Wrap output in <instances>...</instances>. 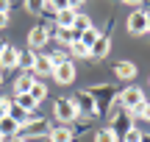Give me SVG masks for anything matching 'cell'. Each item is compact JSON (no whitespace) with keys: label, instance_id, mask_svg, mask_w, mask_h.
Wrapping results in <instances>:
<instances>
[{"label":"cell","instance_id":"6da1fadb","mask_svg":"<svg viewBox=\"0 0 150 142\" xmlns=\"http://www.w3.org/2000/svg\"><path fill=\"white\" fill-rule=\"evenodd\" d=\"M53 114L56 120H59V126H67V123H72L75 117H78V106H75L72 98H59L53 106Z\"/></svg>","mask_w":150,"mask_h":142},{"label":"cell","instance_id":"7a4b0ae2","mask_svg":"<svg viewBox=\"0 0 150 142\" xmlns=\"http://www.w3.org/2000/svg\"><path fill=\"white\" fill-rule=\"evenodd\" d=\"M120 103H122V109L128 111V114H134V111L145 103V92H142L139 87H128V89L120 92Z\"/></svg>","mask_w":150,"mask_h":142},{"label":"cell","instance_id":"3957f363","mask_svg":"<svg viewBox=\"0 0 150 142\" xmlns=\"http://www.w3.org/2000/svg\"><path fill=\"white\" fill-rule=\"evenodd\" d=\"M125 28H128V33H134V36L147 33V11H142V9L131 11L128 20H125Z\"/></svg>","mask_w":150,"mask_h":142},{"label":"cell","instance_id":"277c9868","mask_svg":"<svg viewBox=\"0 0 150 142\" xmlns=\"http://www.w3.org/2000/svg\"><path fill=\"white\" fill-rule=\"evenodd\" d=\"M72 100H75V106H78V114L83 111L86 117H95L97 111H100V106H97V100L92 98L89 92H78V95L72 98Z\"/></svg>","mask_w":150,"mask_h":142},{"label":"cell","instance_id":"5b68a950","mask_svg":"<svg viewBox=\"0 0 150 142\" xmlns=\"http://www.w3.org/2000/svg\"><path fill=\"white\" fill-rule=\"evenodd\" d=\"M47 131H50V123L42 120V117H39V120H28V123H22V126L17 128V134L25 137V139H28V134H47Z\"/></svg>","mask_w":150,"mask_h":142},{"label":"cell","instance_id":"8992f818","mask_svg":"<svg viewBox=\"0 0 150 142\" xmlns=\"http://www.w3.org/2000/svg\"><path fill=\"white\" fill-rule=\"evenodd\" d=\"M108 53H111V39L106 33H100V39L89 48V59H106Z\"/></svg>","mask_w":150,"mask_h":142},{"label":"cell","instance_id":"52a82bcc","mask_svg":"<svg viewBox=\"0 0 150 142\" xmlns=\"http://www.w3.org/2000/svg\"><path fill=\"white\" fill-rule=\"evenodd\" d=\"M47 39H50V33H47V28H42V25L31 28V33H28V45H31V50L45 48V45H47Z\"/></svg>","mask_w":150,"mask_h":142},{"label":"cell","instance_id":"ba28073f","mask_svg":"<svg viewBox=\"0 0 150 142\" xmlns=\"http://www.w3.org/2000/svg\"><path fill=\"white\" fill-rule=\"evenodd\" d=\"M17 59H20V50H17L14 45H6L3 53H0V70H11V67H17Z\"/></svg>","mask_w":150,"mask_h":142},{"label":"cell","instance_id":"9c48e42d","mask_svg":"<svg viewBox=\"0 0 150 142\" xmlns=\"http://www.w3.org/2000/svg\"><path fill=\"white\" fill-rule=\"evenodd\" d=\"M53 78L59 84H72L75 81V64H72V61H67V64L56 67V70H53Z\"/></svg>","mask_w":150,"mask_h":142},{"label":"cell","instance_id":"30bf717a","mask_svg":"<svg viewBox=\"0 0 150 142\" xmlns=\"http://www.w3.org/2000/svg\"><path fill=\"white\" fill-rule=\"evenodd\" d=\"M114 75H117L120 81H134L136 78V64L134 61H120V64L114 67Z\"/></svg>","mask_w":150,"mask_h":142},{"label":"cell","instance_id":"8fae6325","mask_svg":"<svg viewBox=\"0 0 150 142\" xmlns=\"http://www.w3.org/2000/svg\"><path fill=\"white\" fill-rule=\"evenodd\" d=\"M47 142H72V131L67 126H50Z\"/></svg>","mask_w":150,"mask_h":142},{"label":"cell","instance_id":"7c38bea8","mask_svg":"<svg viewBox=\"0 0 150 142\" xmlns=\"http://www.w3.org/2000/svg\"><path fill=\"white\" fill-rule=\"evenodd\" d=\"M33 72H36V75H53V64H50V56L36 53V61H33Z\"/></svg>","mask_w":150,"mask_h":142},{"label":"cell","instance_id":"4fadbf2b","mask_svg":"<svg viewBox=\"0 0 150 142\" xmlns=\"http://www.w3.org/2000/svg\"><path fill=\"white\" fill-rule=\"evenodd\" d=\"M33 84H36V78H33L31 72L20 75V78L14 81V95H28V92H31V87H33Z\"/></svg>","mask_w":150,"mask_h":142},{"label":"cell","instance_id":"5bb4252c","mask_svg":"<svg viewBox=\"0 0 150 142\" xmlns=\"http://www.w3.org/2000/svg\"><path fill=\"white\" fill-rule=\"evenodd\" d=\"M75 17H78V11L61 9L59 14H56V25H59V28H72V25H75Z\"/></svg>","mask_w":150,"mask_h":142},{"label":"cell","instance_id":"9a60e30c","mask_svg":"<svg viewBox=\"0 0 150 142\" xmlns=\"http://www.w3.org/2000/svg\"><path fill=\"white\" fill-rule=\"evenodd\" d=\"M33 61H36V50H20V59H17V67L33 72Z\"/></svg>","mask_w":150,"mask_h":142},{"label":"cell","instance_id":"2e32d148","mask_svg":"<svg viewBox=\"0 0 150 142\" xmlns=\"http://www.w3.org/2000/svg\"><path fill=\"white\" fill-rule=\"evenodd\" d=\"M95 142H120V134H117L114 126H106V128H100L95 134Z\"/></svg>","mask_w":150,"mask_h":142},{"label":"cell","instance_id":"e0dca14e","mask_svg":"<svg viewBox=\"0 0 150 142\" xmlns=\"http://www.w3.org/2000/svg\"><path fill=\"white\" fill-rule=\"evenodd\" d=\"M8 117H11V120L17 123V126H22V123H28V120H31V111L20 109L17 103H11V106H8Z\"/></svg>","mask_w":150,"mask_h":142},{"label":"cell","instance_id":"ac0fdd59","mask_svg":"<svg viewBox=\"0 0 150 142\" xmlns=\"http://www.w3.org/2000/svg\"><path fill=\"white\" fill-rule=\"evenodd\" d=\"M56 39H59L61 45H72V42H78V33H75L72 28H59L56 25Z\"/></svg>","mask_w":150,"mask_h":142},{"label":"cell","instance_id":"d6986e66","mask_svg":"<svg viewBox=\"0 0 150 142\" xmlns=\"http://www.w3.org/2000/svg\"><path fill=\"white\" fill-rule=\"evenodd\" d=\"M17 128H20V126H17V123L11 120L8 114L0 120V134H3V137H8V134H11V137H17Z\"/></svg>","mask_w":150,"mask_h":142},{"label":"cell","instance_id":"ffe728a7","mask_svg":"<svg viewBox=\"0 0 150 142\" xmlns=\"http://www.w3.org/2000/svg\"><path fill=\"white\" fill-rule=\"evenodd\" d=\"M89 28H95V25H92V20H89L86 14H81V11H78V17H75V25H72V31H75V33H83V31H89Z\"/></svg>","mask_w":150,"mask_h":142},{"label":"cell","instance_id":"44dd1931","mask_svg":"<svg viewBox=\"0 0 150 142\" xmlns=\"http://www.w3.org/2000/svg\"><path fill=\"white\" fill-rule=\"evenodd\" d=\"M14 98H17V100H14V103H17V106H20V109H25V111H33V109H36V106H39V103H36V100H33V98H31V95H14Z\"/></svg>","mask_w":150,"mask_h":142},{"label":"cell","instance_id":"7402d4cb","mask_svg":"<svg viewBox=\"0 0 150 142\" xmlns=\"http://www.w3.org/2000/svg\"><path fill=\"white\" fill-rule=\"evenodd\" d=\"M78 39H81V42L86 45V48H92V45H95L97 39H100V31H97V28H89V31H83V33H78Z\"/></svg>","mask_w":150,"mask_h":142},{"label":"cell","instance_id":"603a6c76","mask_svg":"<svg viewBox=\"0 0 150 142\" xmlns=\"http://www.w3.org/2000/svg\"><path fill=\"white\" fill-rule=\"evenodd\" d=\"M28 95H31V98L36 100V103H42V100L47 98V87H45L42 81H36V84H33V87H31V92H28Z\"/></svg>","mask_w":150,"mask_h":142},{"label":"cell","instance_id":"cb8c5ba5","mask_svg":"<svg viewBox=\"0 0 150 142\" xmlns=\"http://www.w3.org/2000/svg\"><path fill=\"white\" fill-rule=\"evenodd\" d=\"M139 139H142V131H139V128H134V126H131V128H125L122 142H139Z\"/></svg>","mask_w":150,"mask_h":142},{"label":"cell","instance_id":"d4e9b609","mask_svg":"<svg viewBox=\"0 0 150 142\" xmlns=\"http://www.w3.org/2000/svg\"><path fill=\"white\" fill-rule=\"evenodd\" d=\"M25 9L31 11V14H42V9H45V0H25Z\"/></svg>","mask_w":150,"mask_h":142},{"label":"cell","instance_id":"484cf974","mask_svg":"<svg viewBox=\"0 0 150 142\" xmlns=\"http://www.w3.org/2000/svg\"><path fill=\"white\" fill-rule=\"evenodd\" d=\"M67 61H70V59H67L61 50H59V53H50V64H53V70H56V67H61V64H67Z\"/></svg>","mask_w":150,"mask_h":142},{"label":"cell","instance_id":"4316f807","mask_svg":"<svg viewBox=\"0 0 150 142\" xmlns=\"http://www.w3.org/2000/svg\"><path fill=\"white\" fill-rule=\"evenodd\" d=\"M70 48H72V53H75V56H89V48H86L81 39H78V42H72Z\"/></svg>","mask_w":150,"mask_h":142},{"label":"cell","instance_id":"83f0119b","mask_svg":"<svg viewBox=\"0 0 150 142\" xmlns=\"http://www.w3.org/2000/svg\"><path fill=\"white\" fill-rule=\"evenodd\" d=\"M134 117H142V120H150V103H147V100H145V103H142L139 109L134 111Z\"/></svg>","mask_w":150,"mask_h":142},{"label":"cell","instance_id":"f1b7e54d","mask_svg":"<svg viewBox=\"0 0 150 142\" xmlns=\"http://www.w3.org/2000/svg\"><path fill=\"white\" fill-rule=\"evenodd\" d=\"M8 106H11V100H8V98H0V120L8 114Z\"/></svg>","mask_w":150,"mask_h":142},{"label":"cell","instance_id":"f546056e","mask_svg":"<svg viewBox=\"0 0 150 142\" xmlns=\"http://www.w3.org/2000/svg\"><path fill=\"white\" fill-rule=\"evenodd\" d=\"M11 11V0H0V14H8Z\"/></svg>","mask_w":150,"mask_h":142},{"label":"cell","instance_id":"4dcf8cb0","mask_svg":"<svg viewBox=\"0 0 150 142\" xmlns=\"http://www.w3.org/2000/svg\"><path fill=\"white\" fill-rule=\"evenodd\" d=\"M81 6H83V0H67V9H72V11H78Z\"/></svg>","mask_w":150,"mask_h":142},{"label":"cell","instance_id":"1f68e13d","mask_svg":"<svg viewBox=\"0 0 150 142\" xmlns=\"http://www.w3.org/2000/svg\"><path fill=\"white\" fill-rule=\"evenodd\" d=\"M50 3L56 6V11H61V9H67V0H50Z\"/></svg>","mask_w":150,"mask_h":142},{"label":"cell","instance_id":"d6a6232c","mask_svg":"<svg viewBox=\"0 0 150 142\" xmlns=\"http://www.w3.org/2000/svg\"><path fill=\"white\" fill-rule=\"evenodd\" d=\"M8 25V14H0V28H6Z\"/></svg>","mask_w":150,"mask_h":142},{"label":"cell","instance_id":"836d02e7","mask_svg":"<svg viewBox=\"0 0 150 142\" xmlns=\"http://www.w3.org/2000/svg\"><path fill=\"white\" fill-rule=\"evenodd\" d=\"M8 142H28V139H25V137H20V134H17V137H11Z\"/></svg>","mask_w":150,"mask_h":142},{"label":"cell","instance_id":"e575fe53","mask_svg":"<svg viewBox=\"0 0 150 142\" xmlns=\"http://www.w3.org/2000/svg\"><path fill=\"white\" fill-rule=\"evenodd\" d=\"M125 3H131V6H139V3H142V0H125Z\"/></svg>","mask_w":150,"mask_h":142},{"label":"cell","instance_id":"d590c367","mask_svg":"<svg viewBox=\"0 0 150 142\" xmlns=\"http://www.w3.org/2000/svg\"><path fill=\"white\" fill-rule=\"evenodd\" d=\"M139 142H150V137H145V134H142V139H139Z\"/></svg>","mask_w":150,"mask_h":142},{"label":"cell","instance_id":"8d00e7d4","mask_svg":"<svg viewBox=\"0 0 150 142\" xmlns=\"http://www.w3.org/2000/svg\"><path fill=\"white\" fill-rule=\"evenodd\" d=\"M147 33H150V11H147Z\"/></svg>","mask_w":150,"mask_h":142},{"label":"cell","instance_id":"74e56055","mask_svg":"<svg viewBox=\"0 0 150 142\" xmlns=\"http://www.w3.org/2000/svg\"><path fill=\"white\" fill-rule=\"evenodd\" d=\"M3 48H6V42H3V39H0V53H3Z\"/></svg>","mask_w":150,"mask_h":142},{"label":"cell","instance_id":"f35d334b","mask_svg":"<svg viewBox=\"0 0 150 142\" xmlns=\"http://www.w3.org/2000/svg\"><path fill=\"white\" fill-rule=\"evenodd\" d=\"M0 84H3V70H0Z\"/></svg>","mask_w":150,"mask_h":142},{"label":"cell","instance_id":"ab89813d","mask_svg":"<svg viewBox=\"0 0 150 142\" xmlns=\"http://www.w3.org/2000/svg\"><path fill=\"white\" fill-rule=\"evenodd\" d=\"M0 142H6V137H3V134H0Z\"/></svg>","mask_w":150,"mask_h":142}]
</instances>
